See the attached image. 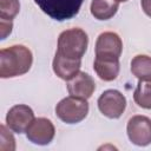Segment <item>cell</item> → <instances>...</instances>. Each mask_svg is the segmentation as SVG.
<instances>
[{"label": "cell", "instance_id": "cell-4", "mask_svg": "<svg viewBox=\"0 0 151 151\" xmlns=\"http://www.w3.org/2000/svg\"><path fill=\"white\" fill-rule=\"evenodd\" d=\"M88 113L87 99L78 97H66L61 99L55 106L57 117L66 124H77L86 118Z\"/></svg>", "mask_w": 151, "mask_h": 151}, {"label": "cell", "instance_id": "cell-19", "mask_svg": "<svg viewBox=\"0 0 151 151\" xmlns=\"http://www.w3.org/2000/svg\"><path fill=\"white\" fill-rule=\"evenodd\" d=\"M140 4L144 13L151 18V0H140Z\"/></svg>", "mask_w": 151, "mask_h": 151}, {"label": "cell", "instance_id": "cell-7", "mask_svg": "<svg viewBox=\"0 0 151 151\" xmlns=\"http://www.w3.org/2000/svg\"><path fill=\"white\" fill-rule=\"evenodd\" d=\"M96 57L119 59L123 51V42L120 37L114 32H103L96 41Z\"/></svg>", "mask_w": 151, "mask_h": 151}, {"label": "cell", "instance_id": "cell-17", "mask_svg": "<svg viewBox=\"0 0 151 151\" xmlns=\"http://www.w3.org/2000/svg\"><path fill=\"white\" fill-rule=\"evenodd\" d=\"M1 132V143H0V150L1 151H13L15 150V139L13 134L7 130L5 125L0 126Z\"/></svg>", "mask_w": 151, "mask_h": 151}, {"label": "cell", "instance_id": "cell-2", "mask_svg": "<svg viewBox=\"0 0 151 151\" xmlns=\"http://www.w3.org/2000/svg\"><path fill=\"white\" fill-rule=\"evenodd\" d=\"M88 45V38L81 28H71L60 33L58 38L57 53L70 59H80L85 54Z\"/></svg>", "mask_w": 151, "mask_h": 151}, {"label": "cell", "instance_id": "cell-13", "mask_svg": "<svg viewBox=\"0 0 151 151\" xmlns=\"http://www.w3.org/2000/svg\"><path fill=\"white\" fill-rule=\"evenodd\" d=\"M119 2L117 0H92L91 14L98 20H109L117 13Z\"/></svg>", "mask_w": 151, "mask_h": 151}, {"label": "cell", "instance_id": "cell-12", "mask_svg": "<svg viewBox=\"0 0 151 151\" xmlns=\"http://www.w3.org/2000/svg\"><path fill=\"white\" fill-rule=\"evenodd\" d=\"M93 68L97 76L104 81H112L119 74V59L97 58L93 63Z\"/></svg>", "mask_w": 151, "mask_h": 151}, {"label": "cell", "instance_id": "cell-8", "mask_svg": "<svg viewBox=\"0 0 151 151\" xmlns=\"http://www.w3.org/2000/svg\"><path fill=\"white\" fill-rule=\"evenodd\" d=\"M55 134L53 123L47 118H34L28 129L26 130V137L29 142L38 145L50 144Z\"/></svg>", "mask_w": 151, "mask_h": 151}, {"label": "cell", "instance_id": "cell-15", "mask_svg": "<svg viewBox=\"0 0 151 151\" xmlns=\"http://www.w3.org/2000/svg\"><path fill=\"white\" fill-rule=\"evenodd\" d=\"M133 100L139 107L151 110V81H138L133 92Z\"/></svg>", "mask_w": 151, "mask_h": 151}, {"label": "cell", "instance_id": "cell-16", "mask_svg": "<svg viewBox=\"0 0 151 151\" xmlns=\"http://www.w3.org/2000/svg\"><path fill=\"white\" fill-rule=\"evenodd\" d=\"M19 0H0V19L13 20L19 13Z\"/></svg>", "mask_w": 151, "mask_h": 151}, {"label": "cell", "instance_id": "cell-3", "mask_svg": "<svg viewBox=\"0 0 151 151\" xmlns=\"http://www.w3.org/2000/svg\"><path fill=\"white\" fill-rule=\"evenodd\" d=\"M84 0H34L39 8L57 21H65L76 17Z\"/></svg>", "mask_w": 151, "mask_h": 151}, {"label": "cell", "instance_id": "cell-20", "mask_svg": "<svg viewBox=\"0 0 151 151\" xmlns=\"http://www.w3.org/2000/svg\"><path fill=\"white\" fill-rule=\"evenodd\" d=\"M118 2H125V1H127V0H117Z\"/></svg>", "mask_w": 151, "mask_h": 151}, {"label": "cell", "instance_id": "cell-6", "mask_svg": "<svg viewBox=\"0 0 151 151\" xmlns=\"http://www.w3.org/2000/svg\"><path fill=\"white\" fill-rule=\"evenodd\" d=\"M126 132L130 142L138 146L151 144V119L145 116H133L129 119Z\"/></svg>", "mask_w": 151, "mask_h": 151}, {"label": "cell", "instance_id": "cell-1", "mask_svg": "<svg viewBox=\"0 0 151 151\" xmlns=\"http://www.w3.org/2000/svg\"><path fill=\"white\" fill-rule=\"evenodd\" d=\"M33 55L28 47L13 45L0 51V77L14 78L27 73L32 66Z\"/></svg>", "mask_w": 151, "mask_h": 151}, {"label": "cell", "instance_id": "cell-18", "mask_svg": "<svg viewBox=\"0 0 151 151\" xmlns=\"http://www.w3.org/2000/svg\"><path fill=\"white\" fill-rule=\"evenodd\" d=\"M13 28V21L12 20H1L0 19V33L1 39H6L7 35L11 34Z\"/></svg>", "mask_w": 151, "mask_h": 151}, {"label": "cell", "instance_id": "cell-10", "mask_svg": "<svg viewBox=\"0 0 151 151\" xmlns=\"http://www.w3.org/2000/svg\"><path fill=\"white\" fill-rule=\"evenodd\" d=\"M67 91L70 96L83 98V99H88L94 90H96V83L93 78L85 73V72H78L73 78L67 80Z\"/></svg>", "mask_w": 151, "mask_h": 151}, {"label": "cell", "instance_id": "cell-5", "mask_svg": "<svg viewBox=\"0 0 151 151\" xmlns=\"http://www.w3.org/2000/svg\"><path fill=\"white\" fill-rule=\"evenodd\" d=\"M98 109L105 117L117 119L126 109V98L117 90H106L98 98Z\"/></svg>", "mask_w": 151, "mask_h": 151}, {"label": "cell", "instance_id": "cell-9", "mask_svg": "<svg viewBox=\"0 0 151 151\" xmlns=\"http://www.w3.org/2000/svg\"><path fill=\"white\" fill-rule=\"evenodd\" d=\"M34 119L33 110L24 104L14 105L6 114V125L9 130L17 133L26 132Z\"/></svg>", "mask_w": 151, "mask_h": 151}, {"label": "cell", "instance_id": "cell-14", "mask_svg": "<svg viewBox=\"0 0 151 151\" xmlns=\"http://www.w3.org/2000/svg\"><path fill=\"white\" fill-rule=\"evenodd\" d=\"M131 72L139 80L151 81V57L136 55L131 61Z\"/></svg>", "mask_w": 151, "mask_h": 151}, {"label": "cell", "instance_id": "cell-11", "mask_svg": "<svg viewBox=\"0 0 151 151\" xmlns=\"http://www.w3.org/2000/svg\"><path fill=\"white\" fill-rule=\"evenodd\" d=\"M81 60L80 59H70L60 55L55 52L53 59V71L63 80H70L73 78L80 70Z\"/></svg>", "mask_w": 151, "mask_h": 151}]
</instances>
